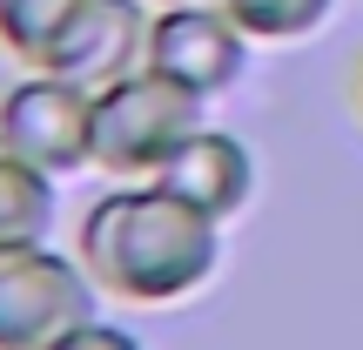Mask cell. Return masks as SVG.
I'll use <instances>...</instances> for the list:
<instances>
[{
    "mask_svg": "<svg viewBox=\"0 0 363 350\" xmlns=\"http://www.w3.org/2000/svg\"><path fill=\"white\" fill-rule=\"evenodd\" d=\"M249 40H303L330 21L337 0H216Z\"/></svg>",
    "mask_w": 363,
    "mask_h": 350,
    "instance_id": "obj_9",
    "label": "cell"
},
{
    "mask_svg": "<svg viewBox=\"0 0 363 350\" xmlns=\"http://www.w3.org/2000/svg\"><path fill=\"white\" fill-rule=\"evenodd\" d=\"M54 182L61 175H48L40 162H27L21 148L0 135V243H27V236L54 229V209H61Z\"/></svg>",
    "mask_w": 363,
    "mask_h": 350,
    "instance_id": "obj_8",
    "label": "cell"
},
{
    "mask_svg": "<svg viewBox=\"0 0 363 350\" xmlns=\"http://www.w3.org/2000/svg\"><path fill=\"white\" fill-rule=\"evenodd\" d=\"M48 350H142V337L121 324H101V317H88V324H74L67 337H54Z\"/></svg>",
    "mask_w": 363,
    "mask_h": 350,
    "instance_id": "obj_11",
    "label": "cell"
},
{
    "mask_svg": "<svg viewBox=\"0 0 363 350\" xmlns=\"http://www.w3.org/2000/svg\"><path fill=\"white\" fill-rule=\"evenodd\" d=\"M74 256L101 283V297L121 303H182L216 276L222 263V222L182 202L162 182H121L94 195L81 216Z\"/></svg>",
    "mask_w": 363,
    "mask_h": 350,
    "instance_id": "obj_1",
    "label": "cell"
},
{
    "mask_svg": "<svg viewBox=\"0 0 363 350\" xmlns=\"http://www.w3.org/2000/svg\"><path fill=\"white\" fill-rule=\"evenodd\" d=\"M94 303H101V283L81 256L54 249L48 236L0 243V350H48L74 324L101 317Z\"/></svg>",
    "mask_w": 363,
    "mask_h": 350,
    "instance_id": "obj_3",
    "label": "cell"
},
{
    "mask_svg": "<svg viewBox=\"0 0 363 350\" xmlns=\"http://www.w3.org/2000/svg\"><path fill=\"white\" fill-rule=\"evenodd\" d=\"M74 7H81V0H0V48L21 54L27 67H40L48 40L61 34V21Z\"/></svg>",
    "mask_w": 363,
    "mask_h": 350,
    "instance_id": "obj_10",
    "label": "cell"
},
{
    "mask_svg": "<svg viewBox=\"0 0 363 350\" xmlns=\"http://www.w3.org/2000/svg\"><path fill=\"white\" fill-rule=\"evenodd\" d=\"M155 182L175 189L182 202H195L202 216L229 222L235 209L249 202V189H256V162H249V148L235 142L229 128H208V121H202V128L169 155V169H162Z\"/></svg>",
    "mask_w": 363,
    "mask_h": 350,
    "instance_id": "obj_7",
    "label": "cell"
},
{
    "mask_svg": "<svg viewBox=\"0 0 363 350\" xmlns=\"http://www.w3.org/2000/svg\"><path fill=\"white\" fill-rule=\"evenodd\" d=\"M148 61V7L142 0H81L61 21V34L48 40L40 67L54 75H74L88 88H108V81L135 75Z\"/></svg>",
    "mask_w": 363,
    "mask_h": 350,
    "instance_id": "obj_6",
    "label": "cell"
},
{
    "mask_svg": "<svg viewBox=\"0 0 363 350\" xmlns=\"http://www.w3.org/2000/svg\"><path fill=\"white\" fill-rule=\"evenodd\" d=\"M155 7H175V0H155Z\"/></svg>",
    "mask_w": 363,
    "mask_h": 350,
    "instance_id": "obj_12",
    "label": "cell"
},
{
    "mask_svg": "<svg viewBox=\"0 0 363 350\" xmlns=\"http://www.w3.org/2000/svg\"><path fill=\"white\" fill-rule=\"evenodd\" d=\"M202 121H208V102L162 81L155 67H135V75L94 88V162L121 182H155Z\"/></svg>",
    "mask_w": 363,
    "mask_h": 350,
    "instance_id": "obj_2",
    "label": "cell"
},
{
    "mask_svg": "<svg viewBox=\"0 0 363 350\" xmlns=\"http://www.w3.org/2000/svg\"><path fill=\"white\" fill-rule=\"evenodd\" d=\"M0 135L48 175L94 169V88L54 67H34L0 94Z\"/></svg>",
    "mask_w": 363,
    "mask_h": 350,
    "instance_id": "obj_4",
    "label": "cell"
},
{
    "mask_svg": "<svg viewBox=\"0 0 363 350\" xmlns=\"http://www.w3.org/2000/svg\"><path fill=\"white\" fill-rule=\"evenodd\" d=\"M162 81L189 88L195 102H216L242 81L249 67V34L216 7V0H175L148 13V61Z\"/></svg>",
    "mask_w": 363,
    "mask_h": 350,
    "instance_id": "obj_5",
    "label": "cell"
}]
</instances>
